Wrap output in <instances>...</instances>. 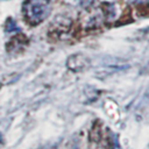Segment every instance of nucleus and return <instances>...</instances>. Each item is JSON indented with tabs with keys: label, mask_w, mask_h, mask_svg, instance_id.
<instances>
[{
	"label": "nucleus",
	"mask_w": 149,
	"mask_h": 149,
	"mask_svg": "<svg viewBox=\"0 0 149 149\" xmlns=\"http://www.w3.org/2000/svg\"><path fill=\"white\" fill-rule=\"evenodd\" d=\"M22 10L27 22L36 26L48 16L50 2L49 0H27L22 6Z\"/></svg>",
	"instance_id": "1"
},
{
	"label": "nucleus",
	"mask_w": 149,
	"mask_h": 149,
	"mask_svg": "<svg viewBox=\"0 0 149 149\" xmlns=\"http://www.w3.org/2000/svg\"><path fill=\"white\" fill-rule=\"evenodd\" d=\"M66 66L73 72H80L90 66V59L83 54H73L66 59Z\"/></svg>",
	"instance_id": "2"
},
{
	"label": "nucleus",
	"mask_w": 149,
	"mask_h": 149,
	"mask_svg": "<svg viewBox=\"0 0 149 149\" xmlns=\"http://www.w3.org/2000/svg\"><path fill=\"white\" fill-rule=\"evenodd\" d=\"M70 27H71V20L69 17L57 16L52 22V24L50 26V31L52 33V35L62 36L70 30Z\"/></svg>",
	"instance_id": "3"
},
{
	"label": "nucleus",
	"mask_w": 149,
	"mask_h": 149,
	"mask_svg": "<svg viewBox=\"0 0 149 149\" xmlns=\"http://www.w3.org/2000/svg\"><path fill=\"white\" fill-rule=\"evenodd\" d=\"M24 38H26V37H24L23 35L13 37V40L7 44V50L10 51V50L13 49L12 52H16L17 49H19V50H22V48H23V41H26Z\"/></svg>",
	"instance_id": "4"
},
{
	"label": "nucleus",
	"mask_w": 149,
	"mask_h": 149,
	"mask_svg": "<svg viewBox=\"0 0 149 149\" xmlns=\"http://www.w3.org/2000/svg\"><path fill=\"white\" fill-rule=\"evenodd\" d=\"M68 2H71L72 5H76L83 8H90L97 2V0H68Z\"/></svg>",
	"instance_id": "5"
},
{
	"label": "nucleus",
	"mask_w": 149,
	"mask_h": 149,
	"mask_svg": "<svg viewBox=\"0 0 149 149\" xmlns=\"http://www.w3.org/2000/svg\"><path fill=\"white\" fill-rule=\"evenodd\" d=\"M107 6V9H106V19L107 20H109V21H113V20H115L116 19V10H115V5H113V3H108V5H106Z\"/></svg>",
	"instance_id": "6"
},
{
	"label": "nucleus",
	"mask_w": 149,
	"mask_h": 149,
	"mask_svg": "<svg viewBox=\"0 0 149 149\" xmlns=\"http://www.w3.org/2000/svg\"><path fill=\"white\" fill-rule=\"evenodd\" d=\"M5 28H6V30H7V31H14V30H19V28H17V26H16L15 21H14V20H12V19H8V20L6 21Z\"/></svg>",
	"instance_id": "7"
},
{
	"label": "nucleus",
	"mask_w": 149,
	"mask_h": 149,
	"mask_svg": "<svg viewBox=\"0 0 149 149\" xmlns=\"http://www.w3.org/2000/svg\"><path fill=\"white\" fill-rule=\"evenodd\" d=\"M142 38H144V40H148L149 41V28H147V29H144L143 31H142Z\"/></svg>",
	"instance_id": "8"
},
{
	"label": "nucleus",
	"mask_w": 149,
	"mask_h": 149,
	"mask_svg": "<svg viewBox=\"0 0 149 149\" xmlns=\"http://www.w3.org/2000/svg\"><path fill=\"white\" fill-rule=\"evenodd\" d=\"M136 3H140V5H144V3H148L149 0H135Z\"/></svg>",
	"instance_id": "9"
}]
</instances>
